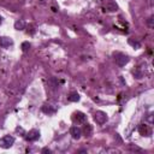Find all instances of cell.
<instances>
[{"instance_id":"cell-12","label":"cell","mask_w":154,"mask_h":154,"mask_svg":"<svg viewBox=\"0 0 154 154\" xmlns=\"http://www.w3.org/2000/svg\"><path fill=\"white\" fill-rule=\"evenodd\" d=\"M42 111L45 112V113H48V115H51V113H54V108L51 106V105H43V107H42Z\"/></svg>"},{"instance_id":"cell-1","label":"cell","mask_w":154,"mask_h":154,"mask_svg":"<svg viewBox=\"0 0 154 154\" xmlns=\"http://www.w3.org/2000/svg\"><path fill=\"white\" fill-rule=\"evenodd\" d=\"M15 143V137L13 136H10V135H5L0 139V147L4 148V149H7V148L12 147Z\"/></svg>"},{"instance_id":"cell-10","label":"cell","mask_w":154,"mask_h":154,"mask_svg":"<svg viewBox=\"0 0 154 154\" xmlns=\"http://www.w3.org/2000/svg\"><path fill=\"white\" fill-rule=\"evenodd\" d=\"M67 99H69V101H71V102H77V101H79V99H81V96H79L78 93L72 92L69 96H67Z\"/></svg>"},{"instance_id":"cell-17","label":"cell","mask_w":154,"mask_h":154,"mask_svg":"<svg viewBox=\"0 0 154 154\" xmlns=\"http://www.w3.org/2000/svg\"><path fill=\"white\" fill-rule=\"evenodd\" d=\"M148 25H149L151 28H153V16L151 17L149 19H148Z\"/></svg>"},{"instance_id":"cell-2","label":"cell","mask_w":154,"mask_h":154,"mask_svg":"<svg viewBox=\"0 0 154 154\" xmlns=\"http://www.w3.org/2000/svg\"><path fill=\"white\" fill-rule=\"evenodd\" d=\"M115 57H116V63L118 64V66H121V67L125 66L129 63V60H130L128 55L122 54V53H116Z\"/></svg>"},{"instance_id":"cell-18","label":"cell","mask_w":154,"mask_h":154,"mask_svg":"<svg viewBox=\"0 0 154 154\" xmlns=\"http://www.w3.org/2000/svg\"><path fill=\"white\" fill-rule=\"evenodd\" d=\"M42 153H51V149H48V148H43V149H42Z\"/></svg>"},{"instance_id":"cell-16","label":"cell","mask_w":154,"mask_h":154,"mask_svg":"<svg viewBox=\"0 0 154 154\" xmlns=\"http://www.w3.org/2000/svg\"><path fill=\"white\" fill-rule=\"evenodd\" d=\"M134 76H135L136 78H137V79H140V78L143 77V75H142V72H141V71H139V70L134 71Z\"/></svg>"},{"instance_id":"cell-15","label":"cell","mask_w":154,"mask_h":154,"mask_svg":"<svg viewBox=\"0 0 154 154\" xmlns=\"http://www.w3.org/2000/svg\"><path fill=\"white\" fill-rule=\"evenodd\" d=\"M29 48H30V43L28 42V41H25V42L22 43V51H23V52H28V51H29Z\"/></svg>"},{"instance_id":"cell-8","label":"cell","mask_w":154,"mask_h":154,"mask_svg":"<svg viewBox=\"0 0 154 154\" xmlns=\"http://www.w3.org/2000/svg\"><path fill=\"white\" fill-rule=\"evenodd\" d=\"M72 119L75 122H77V123H83L84 121H85V115L83 112H79V111H77V112H75L73 113V117H72Z\"/></svg>"},{"instance_id":"cell-5","label":"cell","mask_w":154,"mask_h":154,"mask_svg":"<svg viewBox=\"0 0 154 154\" xmlns=\"http://www.w3.org/2000/svg\"><path fill=\"white\" fill-rule=\"evenodd\" d=\"M139 133L142 135V136H151L152 135V129L148 127L146 124H140L139 125Z\"/></svg>"},{"instance_id":"cell-6","label":"cell","mask_w":154,"mask_h":154,"mask_svg":"<svg viewBox=\"0 0 154 154\" xmlns=\"http://www.w3.org/2000/svg\"><path fill=\"white\" fill-rule=\"evenodd\" d=\"M13 45V40L11 37H7V36H3L0 37V46L3 48H9L10 46Z\"/></svg>"},{"instance_id":"cell-20","label":"cell","mask_w":154,"mask_h":154,"mask_svg":"<svg viewBox=\"0 0 154 154\" xmlns=\"http://www.w3.org/2000/svg\"><path fill=\"white\" fill-rule=\"evenodd\" d=\"M1 22H3V18H1V16H0V24H1Z\"/></svg>"},{"instance_id":"cell-4","label":"cell","mask_w":154,"mask_h":154,"mask_svg":"<svg viewBox=\"0 0 154 154\" xmlns=\"http://www.w3.org/2000/svg\"><path fill=\"white\" fill-rule=\"evenodd\" d=\"M40 139V131L39 130H30L29 133L25 135V140L29 142H34Z\"/></svg>"},{"instance_id":"cell-7","label":"cell","mask_w":154,"mask_h":154,"mask_svg":"<svg viewBox=\"0 0 154 154\" xmlns=\"http://www.w3.org/2000/svg\"><path fill=\"white\" fill-rule=\"evenodd\" d=\"M70 134L75 140H78L82 136V130H81V128H78V127H72L70 129Z\"/></svg>"},{"instance_id":"cell-14","label":"cell","mask_w":154,"mask_h":154,"mask_svg":"<svg viewBox=\"0 0 154 154\" xmlns=\"http://www.w3.org/2000/svg\"><path fill=\"white\" fill-rule=\"evenodd\" d=\"M117 9H118L117 4H115V3H113V1L106 5V10H107V11H117Z\"/></svg>"},{"instance_id":"cell-11","label":"cell","mask_w":154,"mask_h":154,"mask_svg":"<svg viewBox=\"0 0 154 154\" xmlns=\"http://www.w3.org/2000/svg\"><path fill=\"white\" fill-rule=\"evenodd\" d=\"M83 131H84V134L87 135V136H90V135H92V133H93V128H92V125H90V124H84Z\"/></svg>"},{"instance_id":"cell-9","label":"cell","mask_w":154,"mask_h":154,"mask_svg":"<svg viewBox=\"0 0 154 154\" xmlns=\"http://www.w3.org/2000/svg\"><path fill=\"white\" fill-rule=\"evenodd\" d=\"M15 29L17 30H23L25 29V22L23 19H18L15 22Z\"/></svg>"},{"instance_id":"cell-19","label":"cell","mask_w":154,"mask_h":154,"mask_svg":"<svg viewBox=\"0 0 154 154\" xmlns=\"http://www.w3.org/2000/svg\"><path fill=\"white\" fill-rule=\"evenodd\" d=\"M152 116H153V115H152V113H151V115H149V116H148V121H149V123H151V124L153 123V121H152Z\"/></svg>"},{"instance_id":"cell-13","label":"cell","mask_w":154,"mask_h":154,"mask_svg":"<svg viewBox=\"0 0 154 154\" xmlns=\"http://www.w3.org/2000/svg\"><path fill=\"white\" fill-rule=\"evenodd\" d=\"M129 45H131V46H133L134 48H136V49L141 48V43L139 41H136V40H134V39H129Z\"/></svg>"},{"instance_id":"cell-3","label":"cell","mask_w":154,"mask_h":154,"mask_svg":"<svg viewBox=\"0 0 154 154\" xmlns=\"http://www.w3.org/2000/svg\"><path fill=\"white\" fill-rule=\"evenodd\" d=\"M94 121L102 125V124H105L107 122V115L105 112H102V111H98V112H95V115H94Z\"/></svg>"}]
</instances>
